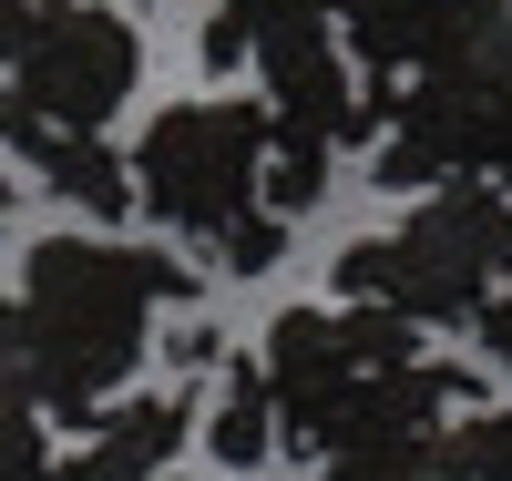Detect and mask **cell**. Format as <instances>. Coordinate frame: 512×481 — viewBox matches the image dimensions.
<instances>
[{
    "label": "cell",
    "mask_w": 512,
    "mask_h": 481,
    "mask_svg": "<svg viewBox=\"0 0 512 481\" xmlns=\"http://www.w3.org/2000/svg\"><path fill=\"white\" fill-rule=\"evenodd\" d=\"M512 277V195L492 174H451L400 236H369L338 256V297H379L410 318H482Z\"/></svg>",
    "instance_id": "3"
},
{
    "label": "cell",
    "mask_w": 512,
    "mask_h": 481,
    "mask_svg": "<svg viewBox=\"0 0 512 481\" xmlns=\"http://www.w3.org/2000/svg\"><path fill=\"white\" fill-rule=\"evenodd\" d=\"M144 82V31L103 0H21L11 11V134H103Z\"/></svg>",
    "instance_id": "5"
},
{
    "label": "cell",
    "mask_w": 512,
    "mask_h": 481,
    "mask_svg": "<svg viewBox=\"0 0 512 481\" xmlns=\"http://www.w3.org/2000/svg\"><path fill=\"white\" fill-rule=\"evenodd\" d=\"M369 174L379 185H451V174L512 185V0H492L451 52L390 82V123H379Z\"/></svg>",
    "instance_id": "2"
},
{
    "label": "cell",
    "mask_w": 512,
    "mask_h": 481,
    "mask_svg": "<svg viewBox=\"0 0 512 481\" xmlns=\"http://www.w3.org/2000/svg\"><path fill=\"white\" fill-rule=\"evenodd\" d=\"M482 348L512 369V297H492V308H482Z\"/></svg>",
    "instance_id": "14"
},
{
    "label": "cell",
    "mask_w": 512,
    "mask_h": 481,
    "mask_svg": "<svg viewBox=\"0 0 512 481\" xmlns=\"http://www.w3.org/2000/svg\"><path fill=\"white\" fill-rule=\"evenodd\" d=\"M164 297H195L175 256L103 246V236H52L31 246L21 297H11V389L52 420H103V400L144 359V318Z\"/></svg>",
    "instance_id": "1"
},
{
    "label": "cell",
    "mask_w": 512,
    "mask_h": 481,
    "mask_svg": "<svg viewBox=\"0 0 512 481\" xmlns=\"http://www.w3.org/2000/svg\"><path fill=\"white\" fill-rule=\"evenodd\" d=\"M451 441H461V461H472V481H512V410H461Z\"/></svg>",
    "instance_id": "12"
},
{
    "label": "cell",
    "mask_w": 512,
    "mask_h": 481,
    "mask_svg": "<svg viewBox=\"0 0 512 481\" xmlns=\"http://www.w3.org/2000/svg\"><path fill=\"white\" fill-rule=\"evenodd\" d=\"M338 11H349L359 62H369L379 82H400V72H420L431 52H451V41L472 31L492 0H338Z\"/></svg>",
    "instance_id": "7"
},
{
    "label": "cell",
    "mask_w": 512,
    "mask_h": 481,
    "mask_svg": "<svg viewBox=\"0 0 512 481\" xmlns=\"http://www.w3.org/2000/svg\"><path fill=\"white\" fill-rule=\"evenodd\" d=\"M420 359V318L410 308H379V297H349V308H287L267 328V379H277V410H287V441L308 451H338L349 430V400Z\"/></svg>",
    "instance_id": "6"
},
{
    "label": "cell",
    "mask_w": 512,
    "mask_h": 481,
    "mask_svg": "<svg viewBox=\"0 0 512 481\" xmlns=\"http://www.w3.org/2000/svg\"><path fill=\"white\" fill-rule=\"evenodd\" d=\"M267 154H277V113H267V103L205 93V103L154 113L144 144H134L144 215H154V226H175V236H205V246H216L226 226L256 215V195H267Z\"/></svg>",
    "instance_id": "4"
},
{
    "label": "cell",
    "mask_w": 512,
    "mask_h": 481,
    "mask_svg": "<svg viewBox=\"0 0 512 481\" xmlns=\"http://www.w3.org/2000/svg\"><path fill=\"white\" fill-rule=\"evenodd\" d=\"M277 236H287V215L277 205H256L246 226H226L216 246H226V277H256V267H277Z\"/></svg>",
    "instance_id": "13"
},
{
    "label": "cell",
    "mask_w": 512,
    "mask_h": 481,
    "mask_svg": "<svg viewBox=\"0 0 512 481\" xmlns=\"http://www.w3.org/2000/svg\"><path fill=\"white\" fill-rule=\"evenodd\" d=\"M277 430H287V410H277V379H267V359H236V369H226V389H216V420H205L216 461H226V471H256Z\"/></svg>",
    "instance_id": "10"
},
{
    "label": "cell",
    "mask_w": 512,
    "mask_h": 481,
    "mask_svg": "<svg viewBox=\"0 0 512 481\" xmlns=\"http://www.w3.org/2000/svg\"><path fill=\"white\" fill-rule=\"evenodd\" d=\"M328 481H472L451 430H400V441H359V451H328Z\"/></svg>",
    "instance_id": "11"
},
{
    "label": "cell",
    "mask_w": 512,
    "mask_h": 481,
    "mask_svg": "<svg viewBox=\"0 0 512 481\" xmlns=\"http://www.w3.org/2000/svg\"><path fill=\"white\" fill-rule=\"evenodd\" d=\"M11 154L41 174L52 195H72V205H93V215H123V205H144V185L123 174V154L103 144V134H11Z\"/></svg>",
    "instance_id": "9"
},
{
    "label": "cell",
    "mask_w": 512,
    "mask_h": 481,
    "mask_svg": "<svg viewBox=\"0 0 512 481\" xmlns=\"http://www.w3.org/2000/svg\"><path fill=\"white\" fill-rule=\"evenodd\" d=\"M164 481H175V471H164Z\"/></svg>",
    "instance_id": "15"
},
{
    "label": "cell",
    "mask_w": 512,
    "mask_h": 481,
    "mask_svg": "<svg viewBox=\"0 0 512 481\" xmlns=\"http://www.w3.org/2000/svg\"><path fill=\"white\" fill-rule=\"evenodd\" d=\"M185 451V400H123L103 410V430L72 451L62 481H164V461Z\"/></svg>",
    "instance_id": "8"
}]
</instances>
